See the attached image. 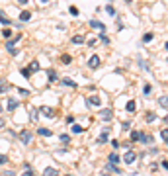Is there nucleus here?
I'll return each instance as SVG.
<instances>
[{"instance_id":"obj_12","label":"nucleus","mask_w":168,"mask_h":176,"mask_svg":"<svg viewBox=\"0 0 168 176\" xmlns=\"http://www.w3.org/2000/svg\"><path fill=\"white\" fill-rule=\"evenodd\" d=\"M139 141H141L143 145H149L150 141H153V137H150V135H145V133H141V135H139Z\"/></svg>"},{"instance_id":"obj_7","label":"nucleus","mask_w":168,"mask_h":176,"mask_svg":"<svg viewBox=\"0 0 168 176\" xmlns=\"http://www.w3.org/2000/svg\"><path fill=\"white\" fill-rule=\"evenodd\" d=\"M39 111H43V116H45V117H53V116H55L53 108H49V106H43V108H39Z\"/></svg>"},{"instance_id":"obj_33","label":"nucleus","mask_w":168,"mask_h":176,"mask_svg":"<svg viewBox=\"0 0 168 176\" xmlns=\"http://www.w3.org/2000/svg\"><path fill=\"white\" fill-rule=\"evenodd\" d=\"M82 129H84V127H82V125H78V123H74V125H72V133H80Z\"/></svg>"},{"instance_id":"obj_16","label":"nucleus","mask_w":168,"mask_h":176,"mask_svg":"<svg viewBox=\"0 0 168 176\" xmlns=\"http://www.w3.org/2000/svg\"><path fill=\"white\" fill-rule=\"evenodd\" d=\"M145 119H147V123H153L156 119V114L155 111H147V116H145Z\"/></svg>"},{"instance_id":"obj_10","label":"nucleus","mask_w":168,"mask_h":176,"mask_svg":"<svg viewBox=\"0 0 168 176\" xmlns=\"http://www.w3.org/2000/svg\"><path fill=\"white\" fill-rule=\"evenodd\" d=\"M108 158H110V164H113V166H117V163L121 161V156H119V155H116V153H111V155L108 156Z\"/></svg>"},{"instance_id":"obj_18","label":"nucleus","mask_w":168,"mask_h":176,"mask_svg":"<svg viewBox=\"0 0 168 176\" xmlns=\"http://www.w3.org/2000/svg\"><path fill=\"white\" fill-rule=\"evenodd\" d=\"M72 43H84V35H82V33H76V35H72Z\"/></svg>"},{"instance_id":"obj_11","label":"nucleus","mask_w":168,"mask_h":176,"mask_svg":"<svg viewBox=\"0 0 168 176\" xmlns=\"http://www.w3.org/2000/svg\"><path fill=\"white\" fill-rule=\"evenodd\" d=\"M37 133H39L41 137H51V135H53V131H51V129H47V127H39Z\"/></svg>"},{"instance_id":"obj_5","label":"nucleus","mask_w":168,"mask_h":176,"mask_svg":"<svg viewBox=\"0 0 168 176\" xmlns=\"http://www.w3.org/2000/svg\"><path fill=\"white\" fill-rule=\"evenodd\" d=\"M100 117H102L104 121H110L111 117H113V114H111V110H108V108H104V110H100Z\"/></svg>"},{"instance_id":"obj_27","label":"nucleus","mask_w":168,"mask_h":176,"mask_svg":"<svg viewBox=\"0 0 168 176\" xmlns=\"http://www.w3.org/2000/svg\"><path fill=\"white\" fill-rule=\"evenodd\" d=\"M106 12L110 14V16H116V8L111 6V4H108V6H106Z\"/></svg>"},{"instance_id":"obj_39","label":"nucleus","mask_w":168,"mask_h":176,"mask_svg":"<svg viewBox=\"0 0 168 176\" xmlns=\"http://www.w3.org/2000/svg\"><path fill=\"white\" fill-rule=\"evenodd\" d=\"M20 96H27V94H29V90H26V88H20Z\"/></svg>"},{"instance_id":"obj_22","label":"nucleus","mask_w":168,"mask_h":176,"mask_svg":"<svg viewBox=\"0 0 168 176\" xmlns=\"http://www.w3.org/2000/svg\"><path fill=\"white\" fill-rule=\"evenodd\" d=\"M24 168H26V170H24V174H22V176H33V172H32V166H29V164H24Z\"/></svg>"},{"instance_id":"obj_8","label":"nucleus","mask_w":168,"mask_h":176,"mask_svg":"<svg viewBox=\"0 0 168 176\" xmlns=\"http://www.w3.org/2000/svg\"><path fill=\"white\" fill-rule=\"evenodd\" d=\"M106 141H108V127H104V131L100 133V137H98V141H96V143L102 145V143H106Z\"/></svg>"},{"instance_id":"obj_4","label":"nucleus","mask_w":168,"mask_h":176,"mask_svg":"<svg viewBox=\"0 0 168 176\" xmlns=\"http://www.w3.org/2000/svg\"><path fill=\"white\" fill-rule=\"evenodd\" d=\"M86 102H88V106H102V98L94 94V96H88Z\"/></svg>"},{"instance_id":"obj_43","label":"nucleus","mask_w":168,"mask_h":176,"mask_svg":"<svg viewBox=\"0 0 168 176\" xmlns=\"http://www.w3.org/2000/svg\"><path fill=\"white\" fill-rule=\"evenodd\" d=\"M2 16H4V12H2V10H0V18H2Z\"/></svg>"},{"instance_id":"obj_30","label":"nucleus","mask_w":168,"mask_h":176,"mask_svg":"<svg viewBox=\"0 0 168 176\" xmlns=\"http://www.w3.org/2000/svg\"><path fill=\"white\" fill-rule=\"evenodd\" d=\"M29 116H32V119H35V121H37V119H39V110H35V108H33Z\"/></svg>"},{"instance_id":"obj_41","label":"nucleus","mask_w":168,"mask_h":176,"mask_svg":"<svg viewBox=\"0 0 168 176\" xmlns=\"http://www.w3.org/2000/svg\"><path fill=\"white\" fill-rule=\"evenodd\" d=\"M149 92H150V86L145 84V88H143V94H149Z\"/></svg>"},{"instance_id":"obj_20","label":"nucleus","mask_w":168,"mask_h":176,"mask_svg":"<svg viewBox=\"0 0 168 176\" xmlns=\"http://www.w3.org/2000/svg\"><path fill=\"white\" fill-rule=\"evenodd\" d=\"M90 26L92 27H98V29H102V32H104V24H102V22H98V20H90Z\"/></svg>"},{"instance_id":"obj_1","label":"nucleus","mask_w":168,"mask_h":176,"mask_svg":"<svg viewBox=\"0 0 168 176\" xmlns=\"http://www.w3.org/2000/svg\"><path fill=\"white\" fill-rule=\"evenodd\" d=\"M20 39H22V33H18L14 39H8V41H6V49L10 51V55H16V53H18V49H14V45L18 43Z\"/></svg>"},{"instance_id":"obj_24","label":"nucleus","mask_w":168,"mask_h":176,"mask_svg":"<svg viewBox=\"0 0 168 176\" xmlns=\"http://www.w3.org/2000/svg\"><path fill=\"white\" fill-rule=\"evenodd\" d=\"M0 24H2V26H10V24H12V20L6 18V16H2V18H0Z\"/></svg>"},{"instance_id":"obj_23","label":"nucleus","mask_w":168,"mask_h":176,"mask_svg":"<svg viewBox=\"0 0 168 176\" xmlns=\"http://www.w3.org/2000/svg\"><path fill=\"white\" fill-rule=\"evenodd\" d=\"M8 88H10V84H8V82H4V80H0V94H2V92H6Z\"/></svg>"},{"instance_id":"obj_38","label":"nucleus","mask_w":168,"mask_h":176,"mask_svg":"<svg viewBox=\"0 0 168 176\" xmlns=\"http://www.w3.org/2000/svg\"><path fill=\"white\" fill-rule=\"evenodd\" d=\"M8 163V156L6 155H0V164H6Z\"/></svg>"},{"instance_id":"obj_9","label":"nucleus","mask_w":168,"mask_h":176,"mask_svg":"<svg viewBox=\"0 0 168 176\" xmlns=\"http://www.w3.org/2000/svg\"><path fill=\"white\" fill-rule=\"evenodd\" d=\"M18 108V100L16 98H8V111H14Z\"/></svg>"},{"instance_id":"obj_25","label":"nucleus","mask_w":168,"mask_h":176,"mask_svg":"<svg viewBox=\"0 0 168 176\" xmlns=\"http://www.w3.org/2000/svg\"><path fill=\"white\" fill-rule=\"evenodd\" d=\"M139 135H141V131H131V141H133V143L139 141Z\"/></svg>"},{"instance_id":"obj_35","label":"nucleus","mask_w":168,"mask_h":176,"mask_svg":"<svg viewBox=\"0 0 168 176\" xmlns=\"http://www.w3.org/2000/svg\"><path fill=\"white\" fill-rule=\"evenodd\" d=\"M110 143H111V147H113V149H117V147H119V145H121V143H119V141H117V139H111Z\"/></svg>"},{"instance_id":"obj_14","label":"nucleus","mask_w":168,"mask_h":176,"mask_svg":"<svg viewBox=\"0 0 168 176\" xmlns=\"http://www.w3.org/2000/svg\"><path fill=\"white\" fill-rule=\"evenodd\" d=\"M47 78H49V82H55V80H57V71L49 69V71H47Z\"/></svg>"},{"instance_id":"obj_32","label":"nucleus","mask_w":168,"mask_h":176,"mask_svg":"<svg viewBox=\"0 0 168 176\" xmlns=\"http://www.w3.org/2000/svg\"><path fill=\"white\" fill-rule=\"evenodd\" d=\"M61 61H63L65 65H69V63L72 61V57H71V55H63V57H61Z\"/></svg>"},{"instance_id":"obj_3","label":"nucleus","mask_w":168,"mask_h":176,"mask_svg":"<svg viewBox=\"0 0 168 176\" xmlns=\"http://www.w3.org/2000/svg\"><path fill=\"white\" fill-rule=\"evenodd\" d=\"M123 161H125L127 164H133V163L137 161V155H135V151H127V153L123 155Z\"/></svg>"},{"instance_id":"obj_36","label":"nucleus","mask_w":168,"mask_h":176,"mask_svg":"<svg viewBox=\"0 0 168 176\" xmlns=\"http://www.w3.org/2000/svg\"><path fill=\"white\" fill-rule=\"evenodd\" d=\"M129 127H131V123H129V121H123V123H121V129H123V131H127Z\"/></svg>"},{"instance_id":"obj_2","label":"nucleus","mask_w":168,"mask_h":176,"mask_svg":"<svg viewBox=\"0 0 168 176\" xmlns=\"http://www.w3.org/2000/svg\"><path fill=\"white\" fill-rule=\"evenodd\" d=\"M32 139H33V133L29 129H24V131H20V141L24 145H29L32 143Z\"/></svg>"},{"instance_id":"obj_34","label":"nucleus","mask_w":168,"mask_h":176,"mask_svg":"<svg viewBox=\"0 0 168 176\" xmlns=\"http://www.w3.org/2000/svg\"><path fill=\"white\" fill-rule=\"evenodd\" d=\"M160 139L164 141V143H166V139H168V131H166V129H162V131H160Z\"/></svg>"},{"instance_id":"obj_28","label":"nucleus","mask_w":168,"mask_h":176,"mask_svg":"<svg viewBox=\"0 0 168 176\" xmlns=\"http://www.w3.org/2000/svg\"><path fill=\"white\" fill-rule=\"evenodd\" d=\"M153 37H155L153 33H145V35H143V43H149V41H150Z\"/></svg>"},{"instance_id":"obj_6","label":"nucleus","mask_w":168,"mask_h":176,"mask_svg":"<svg viewBox=\"0 0 168 176\" xmlns=\"http://www.w3.org/2000/svg\"><path fill=\"white\" fill-rule=\"evenodd\" d=\"M88 67H90V69H98V67H100V57H98V55H92V57L88 59Z\"/></svg>"},{"instance_id":"obj_17","label":"nucleus","mask_w":168,"mask_h":176,"mask_svg":"<svg viewBox=\"0 0 168 176\" xmlns=\"http://www.w3.org/2000/svg\"><path fill=\"white\" fill-rule=\"evenodd\" d=\"M29 18H32V12H27V10H24V12L20 14V22H27Z\"/></svg>"},{"instance_id":"obj_26","label":"nucleus","mask_w":168,"mask_h":176,"mask_svg":"<svg viewBox=\"0 0 168 176\" xmlns=\"http://www.w3.org/2000/svg\"><path fill=\"white\" fill-rule=\"evenodd\" d=\"M22 74H24L26 78H29V76H32V69H29V67H26V69H22Z\"/></svg>"},{"instance_id":"obj_40","label":"nucleus","mask_w":168,"mask_h":176,"mask_svg":"<svg viewBox=\"0 0 168 176\" xmlns=\"http://www.w3.org/2000/svg\"><path fill=\"white\" fill-rule=\"evenodd\" d=\"M71 14H72V16H76V14H78V8L76 6H71Z\"/></svg>"},{"instance_id":"obj_29","label":"nucleus","mask_w":168,"mask_h":176,"mask_svg":"<svg viewBox=\"0 0 168 176\" xmlns=\"http://www.w3.org/2000/svg\"><path fill=\"white\" fill-rule=\"evenodd\" d=\"M61 141H63V143H71V135H66V133H61Z\"/></svg>"},{"instance_id":"obj_15","label":"nucleus","mask_w":168,"mask_h":176,"mask_svg":"<svg viewBox=\"0 0 168 176\" xmlns=\"http://www.w3.org/2000/svg\"><path fill=\"white\" fill-rule=\"evenodd\" d=\"M43 176H59V170L57 168H45V172H43Z\"/></svg>"},{"instance_id":"obj_19","label":"nucleus","mask_w":168,"mask_h":176,"mask_svg":"<svg viewBox=\"0 0 168 176\" xmlns=\"http://www.w3.org/2000/svg\"><path fill=\"white\" fill-rule=\"evenodd\" d=\"M135 108H137L135 100H129V102H127V106H125V110H127V111H135Z\"/></svg>"},{"instance_id":"obj_21","label":"nucleus","mask_w":168,"mask_h":176,"mask_svg":"<svg viewBox=\"0 0 168 176\" xmlns=\"http://www.w3.org/2000/svg\"><path fill=\"white\" fill-rule=\"evenodd\" d=\"M29 69H32V72H37L39 69H41V65H39L37 61H32V63H29Z\"/></svg>"},{"instance_id":"obj_42","label":"nucleus","mask_w":168,"mask_h":176,"mask_svg":"<svg viewBox=\"0 0 168 176\" xmlns=\"http://www.w3.org/2000/svg\"><path fill=\"white\" fill-rule=\"evenodd\" d=\"M0 127H4V119L2 117H0Z\"/></svg>"},{"instance_id":"obj_13","label":"nucleus","mask_w":168,"mask_h":176,"mask_svg":"<svg viewBox=\"0 0 168 176\" xmlns=\"http://www.w3.org/2000/svg\"><path fill=\"white\" fill-rule=\"evenodd\" d=\"M61 82H63V84L65 86H71V88H76V82H74V80H72V78H63V80H61Z\"/></svg>"},{"instance_id":"obj_37","label":"nucleus","mask_w":168,"mask_h":176,"mask_svg":"<svg viewBox=\"0 0 168 176\" xmlns=\"http://www.w3.org/2000/svg\"><path fill=\"white\" fill-rule=\"evenodd\" d=\"M2 33H4V39H10V37H12V32H10V29H4Z\"/></svg>"},{"instance_id":"obj_31","label":"nucleus","mask_w":168,"mask_h":176,"mask_svg":"<svg viewBox=\"0 0 168 176\" xmlns=\"http://www.w3.org/2000/svg\"><path fill=\"white\" fill-rule=\"evenodd\" d=\"M158 104L162 106V110H166V96H160V98H158Z\"/></svg>"}]
</instances>
